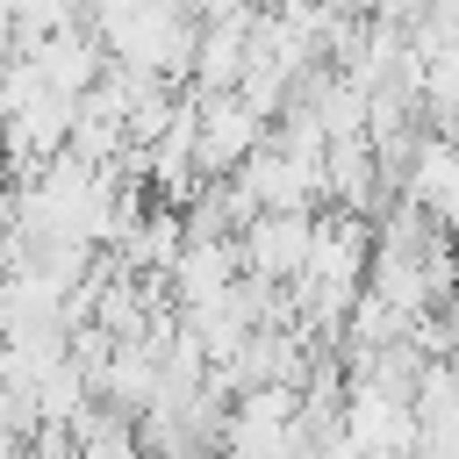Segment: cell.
Wrapping results in <instances>:
<instances>
[{"label": "cell", "mask_w": 459, "mask_h": 459, "mask_svg": "<svg viewBox=\"0 0 459 459\" xmlns=\"http://www.w3.org/2000/svg\"><path fill=\"white\" fill-rule=\"evenodd\" d=\"M308 237H316V215L308 208H265L237 230V251H244V273L251 280H294L308 265Z\"/></svg>", "instance_id": "6da1fadb"}, {"label": "cell", "mask_w": 459, "mask_h": 459, "mask_svg": "<svg viewBox=\"0 0 459 459\" xmlns=\"http://www.w3.org/2000/svg\"><path fill=\"white\" fill-rule=\"evenodd\" d=\"M29 57H36L43 86H57V93H72V100H79V93H86V86H93V79L108 72V43H100V36L86 29V22H72V29L43 36V43L29 50Z\"/></svg>", "instance_id": "7a4b0ae2"}, {"label": "cell", "mask_w": 459, "mask_h": 459, "mask_svg": "<svg viewBox=\"0 0 459 459\" xmlns=\"http://www.w3.org/2000/svg\"><path fill=\"white\" fill-rule=\"evenodd\" d=\"M237 273H244V251H237V237H186V244H179V258H172V273H165V287H172V301L186 308V301H208V294H222Z\"/></svg>", "instance_id": "3957f363"}, {"label": "cell", "mask_w": 459, "mask_h": 459, "mask_svg": "<svg viewBox=\"0 0 459 459\" xmlns=\"http://www.w3.org/2000/svg\"><path fill=\"white\" fill-rule=\"evenodd\" d=\"M0 459H36V445L22 430H0Z\"/></svg>", "instance_id": "277c9868"}, {"label": "cell", "mask_w": 459, "mask_h": 459, "mask_svg": "<svg viewBox=\"0 0 459 459\" xmlns=\"http://www.w3.org/2000/svg\"><path fill=\"white\" fill-rule=\"evenodd\" d=\"M359 459H402V452H359Z\"/></svg>", "instance_id": "5b68a950"}]
</instances>
